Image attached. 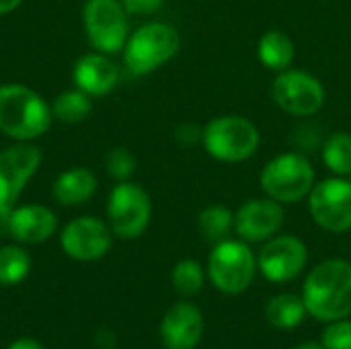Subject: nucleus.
Listing matches in <instances>:
<instances>
[{
  "instance_id": "32",
  "label": "nucleus",
  "mask_w": 351,
  "mask_h": 349,
  "mask_svg": "<svg viewBox=\"0 0 351 349\" xmlns=\"http://www.w3.org/2000/svg\"><path fill=\"white\" fill-rule=\"evenodd\" d=\"M296 349H325L323 346H319V344H313V341H308V344H302V346H298Z\"/></svg>"
},
{
  "instance_id": "2",
  "label": "nucleus",
  "mask_w": 351,
  "mask_h": 349,
  "mask_svg": "<svg viewBox=\"0 0 351 349\" xmlns=\"http://www.w3.org/2000/svg\"><path fill=\"white\" fill-rule=\"evenodd\" d=\"M51 109L31 88L23 84L0 86V130L14 140L29 142L47 132Z\"/></svg>"
},
{
  "instance_id": "29",
  "label": "nucleus",
  "mask_w": 351,
  "mask_h": 349,
  "mask_svg": "<svg viewBox=\"0 0 351 349\" xmlns=\"http://www.w3.org/2000/svg\"><path fill=\"white\" fill-rule=\"evenodd\" d=\"M202 136H204V130L197 128V125H193V123H183V125L177 130V138H179L183 144H195V142L202 140Z\"/></svg>"
},
{
  "instance_id": "33",
  "label": "nucleus",
  "mask_w": 351,
  "mask_h": 349,
  "mask_svg": "<svg viewBox=\"0 0 351 349\" xmlns=\"http://www.w3.org/2000/svg\"><path fill=\"white\" fill-rule=\"evenodd\" d=\"M348 179H350V181H351V173H350V175H348Z\"/></svg>"
},
{
  "instance_id": "25",
  "label": "nucleus",
  "mask_w": 351,
  "mask_h": 349,
  "mask_svg": "<svg viewBox=\"0 0 351 349\" xmlns=\"http://www.w3.org/2000/svg\"><path fill=\"white\" fill-rule=\"evenodd\" d=\"M171 280L181 296H195L204 288V267L195 259H183L175 265Z\"/></svg>"
},
{
  "instance_id": "27",
  "label": "nucleus",
  "mask_w": 351,
  "mask_h": 349,
  "mask_svg": "<svg viewBox=\"0 0 351 349\" xmlns=\"http://www.w3.org/2000/svg\"><path fill=\"white\" fill-rule=\"evenodd\" d=\"M325 349H351V321H333L323 333Z\"/></svg>"
},
{
  "instance_id": "21",
  "label": "nucleus",
  "mask_w": 351,
  "mask_h": 349,
  "mask_svg": "<svg viewBox=\"0 0 351 349\" xmlns=\"http://www.w3.org/2000/svg\"><path fill=\"white\" fill-rule=\"evenodd\" d=\"M199 232L210 243H222L234 230V214L226 206H208L197 218Z\"/></svg>"
},
{
  "instance_id": "24",
  "label": "nucleus",
  "mask_w": 351,
  "mask_h": 349,
  "mask_svg": "<svg viewBox=\"0 0 351 349\" xmlns=\"http://www.w3.org/2000/svg\"><path fill=\"white\" fill-rule=\"evenodd\" d=\"M31 269V257L25 249L6 245L0 249V284L14 286L27 278Z\"/></svg>"
},
{
  "instance_id": "12",
  "label": "nucleus",
  "mask_w": 351,
  "mask_h": 349,
  "mask_svg": "<svg viewBox=\"0 0 351 349\" xmlns=\"http://www.w3.org/2000/svg\"><path fill=\"white\" fill-rule=\"evenodd\" d=\"M308 261L306 245L292 234L271 237L257 257V267L265 276V280L274 284H284L296 280Z\"/></svg>"
},
{
  "instance_id": "23",
  "label": "nucleus",
  "mask_w": 351,
  "mask_h": 349,
  "mask_svg": "<svg viewBox=\"0 0 351 349\" xmlns=\"http://www.w3.org/2000/svg\"><path fill=\"white\" fill-rule=\"evenodd\" d=\"M90 109H93L90 95L82 93L80 88L66 91V93L58 95L51 103V115L64 123H78V121L86 119Z\"/></svg>"
},
{
  "instance_id": "6",
  "label": "nucleus",
  "mask_w": 351,
  "mask_h": 349,
  "mask_svg": "<svg viewBox=\"0 0 351 349\" xmlns=\"http://www.w3.org/2000/svg\"><path fill=\"white\" fill-rule=\"evenodd\" d=\"M257 259L245 241H222L216 243L210 259L208 274L212 284L224 294H241L245 292L255 278Z\"/></svg>"
},
{
  "instance_id": "8",
  "label": "nucleus",
  "mask_w": 351,
  "mask_h": 349,
  "mask_svg": "<svg viewBox=\"0 0 351 349\" xmlns=\"http://www.w3.org/2000/svg\"><path fill=\"white\" fill-rule=\"evenodd\" d=\"M152 204L140 185L121 181L109 193L107 220L111 232L119 239H138L148 228Z\"/></svg>"
},
{
  "instance_id": "15",
  "label": "nucleus",
  "mask_w": 351,
  "mask_h": 349,
  "mask_svg": "<svg viewBox=\"0 0 351 349\" xmlns=\"http://www.w3.org/2000/svg\"><path fill=\"white\" fill-rule=\"evenodd\" d=\"M204 335V315L189 302L169 309L160 323V339L167 349H193Z\"/></svg>"
},
{
  "instance_id": "19",
  "label": "nucleus",
  "mask_w": 351,
  "mask_h": 349,
  "mask_svg": "<svg viewBox=\"0 0 351 349\" xmlns=\"http://www.w3.org/2000/svg\"><path fill=\"white\" fill-rule=\"evenodd\" d=\"M294 51H296V47H294V41L290 39V35H286L284 31H278V29L265 31L257 43L259 62L271 72H282V70L290 68L294 62Z\"/></svg>"
},
{
  "instance_id": "30",
  "label": "nucleus",
  "mask_w": 351,
  "mask_h": 349,
  "mask_svg": "<svg viewBox=\"0 0 351 349\" xmlns=\"http://www.w3.org/2000/svg\"><path fill=\"white\" fill-rule=\"evenodd\" d=\"M8 349H45L39 341H35V339H31V337H21V339H16V341H12Z\"/></svg>"
},
{
  "instance_id": "20",
  "label": "nucleus",
  "mask_w": 351,
  "mask_h": 349,
  "mask_svg": "<svg viewBox=\"0 0 351 349\" xmlns=\"http://www.w3.org/2000/svg\"><path fill=\"white\" fill-rule=\"evenodd\" d=\"M306 317L304 300L294 294H280L267 302L265 319L278 329H296Z\"/></svg>"
},
{
  "instance_id": "13",
  "label": "nucleus",
  "mask_w": 351,
  "mask_h": 349,
  "mask_svg": "<svg viewBox=\"0 0 351 349\" xmlns=\"http://www.w3.org/2000/svg\"><path fill=\"white\" fill-rule=\"evenodd\" d=\"M284 204L265 197V200H251L245 202L234 214V230L245 243H263L276 237L284 222L286 212Z\"/></svg>"
},
{
  "instance_id": "11",
  "label": "nucleus",
  "mask_w": 351,
  "mask_h": 349,
  "mask_svg": "<svg viewBox=\"0 0 351 349\" xmlns=\"http://www.w3.org/2000/svg\"><path fill=\"white\" fill-rule=\"evenodd\" d=\"M41 165V150L33 144L10 146L0 152V222L6 224L27 181Z\"/></svg>"
},
{
  "instance_id": "18",
  "label": "nucleus",
  "mask_w": 351,
  "mask_h": 349,
  "mask_svg": "<svg viewBox=\"0 0 351 349\" xmlns=\"http://www.w3.org/2000/svg\"><path fill=\"white\" fill-rule=\"evenodd\" d=\"M97 191L95 175L84 167H74L64 171L53 183V197L62 206H78L88 202Z\"/></svg>"
},
{
  "instance_id": "5",
  "label": "nucleus",
  "mask_w": 351,
  "mask_h": 349,
  "mask_svg": "<svg viewBox=\"0 0 351 349\" xmlns=\"http://www.w3.org/2000/svg\"><path fill=\"white\" fill-rule=\"evenodd\" d=\"M261 189L280 204H296L311 195L315 187V167L302 152H284L265 163Z\"/></svg>"
},
{
  "instance_id": "16",
  "label": "nucleus",
  "mask_w": 351,
  "mask_h": 349,
  "mask_svg": "<svg viewBox=\"0 0 351 349\" xmlns=\"http://www.w3.org/2000/svg\"><path fill=\"white\" fill-rule=\"evenodd\" d=\"M6 228L16 241L27 245H37L47 241L56 232L58 218L49 208L31 204V206L14 208L6 220Z\"/></svg>"
},
{
  "instance_id": "14",
  "label": "nucleus",
  "mask_w": 351,
  "mask_h": 349,
  "mask_svg": "<svg viewBox=\"0 0 351 349\" xmlns=\"http://www.w3.org/2000/svg\"><path fill=\"white\" fill-rule=\"evenodd\" d=\"M60 243L68 257L95 261L111 249V228L99 218H76L66 224Z\"/></svg>"
},
{
  "instance_id": "1",
  "label": "nucleus",
  "mask_w": 351,
  "mask_h": 349,
  "mask_svg": "<svg viewBox=\"0 0 351 349\" xmlns=\"http://www.w3.org/2000/svg\"><path fill=\"white\" fill-rule=\"evenodd\" d=\"M306 313L319 321L333 323L351 315V263L329 259L319 263L302 288Z\"/></svg>"
},
{
  "instance_id": "7",
  "label": "nucleus",
  "mask_w": 351,
  "mask_h": 349,
  "mask_svg": "<svg viewBox=\"0 0 351 349\" xmlns=\"http://www.w3.org/2000/svg\"><path fill=\"white\" fill-rule=\"evenodd\" d=\"M274 103L294 117H311L319 113L327 101L323 82L306 70L286 68L278 72L271 84Z\"/></svg>"
},
{
  "instance_id": "9",
  "label": "nucleus",
  "mask_w": 351,
  "mask_h": 349,
  "mask_svg": "<svg viewBox=\"0 0 351 349\" xmlns=\"http://www.w3.org/2000/svg\"><path fill=\"white\" fill-rule=\"evenodd\" d=\"M308 210L317 226L327 232L351 230V181L348 177H331L315 183L308 195Z\"/></svg>"
},
{
  "instance_id": "4",
  "label": "nucleus",
  "mask_w": 351,
  "mask_h": 349,
  "mask_svg": "<svg viewBox=\"0 0 351 349\" xmlns=\"http://www.w3.org/2000/svg\"><path fill=\"white\" fill-rule=\"evenodd\" d=\"M181 47L179 31L167 23H146L136 29L123 45V62L136 76L154 72L175 58Z\"/></svg>"
},
{
  "instance_id": "3",
  "label": "nucleus",
  "mask_w": 351,
  "mask_h": 349,
  "mask_svg": "<svg viewBox=\"0 0 351 349\" xmlns=\"http://www.w3.org/2000/svg\"><path fill=\"white\" fill-rule=\"evenodd\" d=\"M202 142L212 158L220 163H243L257 152L261 136L251 119L243 115H222L206 123Z\"/></svg>"
},
{
  "instance_id": "26",
  "label": "nucleus",
  "mask_w": 351,
  "mask_h": 349,
  "mask_svg": "<svg viewBox=\"0 0 351 349\" xmlns=\"http://www.w3.org/2000/svg\"><path fill=\"white\" fill-rule=\"evenodd\" d=\"M105 167H107L109 177H113L115 181L121 183V181H128L134 175V171H136V158H134V154L128 148H113L107 154Z\"/></svg>"
},
{
  "instance_id": "22",
  "label": "nucleus",
  "mask_w": 351,
  "mask_h": 349,
  "mask_svg": "<svg viewBox=\"0 0 351 349\" xmlns=\"http://www.w3.org/2000/svg\"><path fill=\"white\" fill-rule=\"evenodd\" d=\"M325 167L335 177H348L351 173V134L335 132L331 134L321 150Z\"/></svg>"
},
{
  "instance_id": "10",
  "label": "nucleus",
  "mask_w": 351,
  "mask_h": 349,
  "mask_svg": "<svg viewBox=\"0 0 351 349\" xmlns=\"http://www.w3.org/2000/svg\"><path fill=\"white\" fill-rule=\"evenodd\" d=\"M88 41L101 53L121 51L128 41V10L119 0H88L84 4Z\"/></svg>"
},
{
  "instance_id": "31",
  "label": "nucleus",
  "mask_w": 351,
  "mask_h": 349,
  "mask_svg": "<svg viewBox=\"0 0 351 349\" xmlns=\"http://www.w3.org/2000/svg\"><path fill=\"white\" fill-rule=\"evenodd\" d=\"M21 2H23V0H0V14L14 10Z\"/></svg>"
},
{
  "instance_id": "28",
  "label": "nucleus",
  "mask_w": 351,
  "mask_h": 349,
  "mask_svg": "<svg viewBox=\"0 0 351 349\" xmlns=\"http://www.w3.org/2000/svg\"><path fill=\"white\" fill-rule=\"evenodd\" d=\"M132 14H152L162 8L165 0H119Z\"/></svg>"
},
{
  "instance_id": "17",
  "label": "nucleus",
  "mask_w": 351,
  "mask_h": 349,
  "mask_svg": "<svg viewBox=\"0 0 351 349\" xmlns=\"http://www.w3.org/2000/svg\"><path fill=\"white\" fill-rule=\"evenodd\" d=\"M119 70L105 53H86L74 66L76 86L93 97H103L111 93L117 84Z\"/></svg>"
}]
</instances>
